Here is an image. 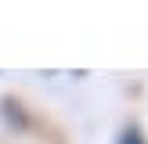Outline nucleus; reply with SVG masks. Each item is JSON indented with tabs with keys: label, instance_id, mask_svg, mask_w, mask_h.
Here are the masks:
<instances>
[{
	"label": "nucleus",
	"instance_id": "obj_1",
	"mask_svg": "<svg viewBox=\"0 0 148 144\" xmlns=\"http://www.w3.org/2000/svg\"><path fill=\"white\" fill-rule=\"evenodd\" d=\"M116 144H148V137L141 133V126H134V122H127V126L116 133Z\"/></svg>",
	"mask_w": 148,
	"mask_h": 144
}]
</instances>
